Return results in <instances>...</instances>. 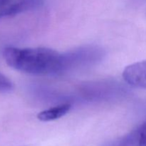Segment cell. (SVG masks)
Returning a JSON list of instances; mask_svg holds the SVG:
<instances>
[{
	"label": "cell",
	"mask_w": 146,
	"mask_h": 146,
	"mask_svg": "<svg viewBox=\"0 0 146 146\" xmlns=\"http://www.w3.org/2000/svg\"><path fill=\"white\" fill-rule=\"evenodd\" d=\"M101 56V51L93 47L78 48L63 54V71L79 64L95 61Z\"/></svg>",
	"instance_id": "cell-2"
},
{
	"label": "cell",
	"mask_w": 146,
	"mask_h": 146,
	"mask_svg": "<svg viewBox=\"0 0 146 146\" xmlns=\"http://www.w3.org/2000/svg\"><path fill=\"white\" fill-rule=\"evenodd\" d=\"M139 128L105 146H138Z\"/></svg>",
	"instance_id": "cell-6"
},
{
	"label": "cell",
	"mask_w": 146,
	"mask_h": 146,
	"mask_svg": "<svg viewBox=\"0 0 146 146\" xmlns=\"http://www.w3.org/2000/svg\"><path fill=\"white\" fill-rule=\"evenodd\" d=\"M44 0H10L0 8V18L15 16L41 7Z\"/></svg>",
	"instance_id": "cell-3"
},
{
	"label": "cell",
	"mask_w": 146,
	"mask_h": 146,
	"mask_svg": "<svg viewBox=\"0 0 146 146\" xmlns=\"http://www.w3.org/2000/svg\"><path fill=\"white\" fill-rule=\"evenodd\" d=\"M3 57L11 68L34 75L63 72V54L48 48H17L4 49Z\"/></svg>",
	"instance_id": "cell-1"
},
{
	"label": "cell",
	"mask_w": 146,
	"mask_h": 146,
	"mask_svg": "<svg viewBox=\"0 0 146 146\" xmlns=\"http://www.w3.org/2000/svg\"><path fill=\"white\" fill-rule=\"evenodd\" d=\"M13 89V84L7 77L0 73V93H7Z\"/></svg>",
	"instance_id": "cell-7"
},
{
	"label": "cell",
	"mask_w": 146,
	"mask_h": 146,
	"mask_svg": "<svg viewBox=\"0 0 146 146\" xmlns=\"http://www.w3.org/2000/svg\"><path fill=\"white\" fill-rule=\"evenodd\" d=\"M10 0H0V8L1 7H3L4 5H5L7 3H8Z\"/></svg>",
	"instance_id": "cell-9"
},
{
	"label": "cell",
	"mask_w": 146,
	"mask_h": 146,
	"mask_svg": "<svg viewBox=\"0 0 146 146\" xmlns=\"http://www.w3.org/2000/svg\"><path fill=\"white\" fill-rule=\"evenodd\" d=\"M138 146H146V121L139 127Z\"/></svg>",
	"instance_id": "cell-8"
},
{
	"label": "cell",
	"mask_w": 146,
	"mask_h": 146,
	"mask_svg": "<svg viewBox=\"0 0 146 146\" xmlns=\"http://www.w3.org/2000/svg\"><path fill=\"white\" fill-rule=\"evenodd\" d=\"M71 108L69 104H64L41 111L37 115L38 120L44 122L54 121L66 115Z\"/></svg>",
	"instance_id": "cell-5"
},
{
	"label": "cell",
	"mask_w": 146,
	"mask_h": 146,
	"mask_svg": "<svg viewBox=\"0 0 146 146\" xmlns=\"http://www.w3.org/2000/svg\"><path fill=\"white\" fill-rule=\"evenodd\" d=\"M123 77L130 85L146 89V60L127 66L123 73Z\"/></svg>",
	"instance_id": "cell-4"
}]
</instances>
